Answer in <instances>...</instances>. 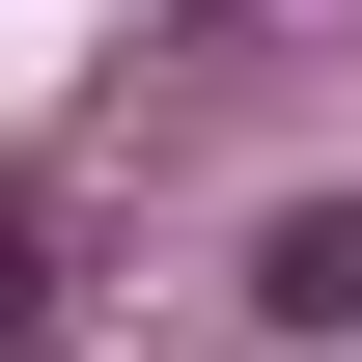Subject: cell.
<instances>
[{"label":"cell","mask_w":362,"mask_h":362,"mask_svg":"<svg viewBox=\"0 0 362 362\" xmlns=\"http://www.w3.org/2000/svg\"><path fill=\"white\" fill-rule=\"evenodd\" d=\"M251 307L279 334H362V195H279V223H251Z\"/></svg>","instance_id":"obj_1"}]
</instances>
